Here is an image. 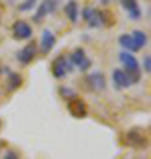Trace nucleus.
Returning <instances> with one entry per match:
<instances>
[{
    "label": "nucleus",
    "mask_w": 151,
    "mask_h": 159,
    "mask_svg": "<svg viewBox=\"0 0 151 159\" xmlns=\"http://www.w3.org/2000/svg\"><path fill=\"white\" fill-rule=\"evenodd\" d=\"M118 43H120V46L123 48V51H128V53H135V51H139L141 48L137 44H135L134 37L130 34H121L120 37H118Z\"/></svg>",
    "instance_id": "nucleus-14"
},
{
    "label": "nucleus",
    "mask_w": 151,
    "mask_h": 159,
    "mask_svg": "<svg viewBox=\"0 0 151 159\" xmlns=\"http://www.w3.org/2000/svg\"><path fill=\"white\" fill-rule=\"evenodd\" d=\"M132 37H134V41H135V44L139 46L141 50H142V48H144L146 44H148V35L144 34V32H142V30H134V32H132Z\"/></svg>",
    "instance_id": "nucleus-17"
},
{
    "label": "nucleus",
    "mask_w": 151,
    "mask_h": 159,
    "mask_svg": "<svg viewBox=\"0 0 151 159\" xmlns=\"http://www.w3.org/2000/svg\"><path fill=\"white\" fill-rule=\"evenodd\" d=\"M56 44V35L51 32L49 29H44L42 30V34H40V51L48 55L51 50H53V46Z\"/></svg>",
    "instance_id": "nucleus-12"
},
{
    "label": "nucleus",
    "mask_w": 151,
    "mask_h": 159,
    "mask_svg": "<svg viewBox=\"0 0 151 159\" xmlns=\"http://www.w3.org/2000/svg\"><path fill=\"white\" fill-rule=\"evenodd\" d=\"M67 58L70 60V64H72L74 67H78V71L86 73V71L91 67V58L86 55V51H84L83 48H74L72 53H70Z\"/></svg>",
    "instance_id": "nucleus-4"
},
{
    "label": "nucleus",
    "mask_w": 151,
    "mask_h": 159,
    "mask_svg": "<svg viewBox=\"0 0 151 159\" xmlns=\"http://www.w3.org/2000/svg\"><path fill=\"white\" fill-rule=\"evenodd\" d=\"M0 127H2V122H0Z\"/></svg>",
    "instance_id": "nucleus-23"
},
{
    "label": "nucleus",
    "mask_w": 151,
    "mask_h": 159,
    "mask_svg": "<svg viewBox=\"0 0 151 159\" xmlns=\"http://www.w3.org/2000/svg\"><path fill=\"white\" fill-rule=\"evenodd\" d=\"M65 14H67V18L70 20L72 23H76L79 20V4L76 2V0H69L67 4H65Z\"/></svg>",
    "instance_id": "nucleus-15"
},
{
    "label": "nucleus",
    "mask_w": 151,
    "mask_h": 159,
    "mask_svg": "<svg viewBox=\"0 0 151 159\" xmlns=\"http://www.w3.org/2000/svg\"><path fill=\"white\" fill-rule=\"evenodd\" d=\"M35 53H37V44L32 41V43H28L27 46H23L21 50L18 51L16 60H18L19 64H23V66H28L30 62H34Z\"/></svg>",
    "instance_id": "nucleus-8"
},
{
    "label": "nucleus",
    "mask_w": 151,
    "mask_h": 159,
    "mask_svg": "<svg viewBox=\"0 0 151 159\" xmlns=\"http://www.w3.org/2000/svg\"><path fill=\"white\" fill-rule=\"evenodd\" d=\"M118 57H120V62L123 64V67H125L123 71L128 76L130 85H137L141 81V66L137 62V58L132 53H128V51H120Z\"/></svg>",
    "instance_id": "nucleus-1"
},
{
    "label": "nucleus",
    "mask_w": 151,
    "mask_h": 159,
    "mask_svg": "<svg viewBox=\"0 0 151 159\" xmlns=\"http://www.w3.org/2000/svg\"><path fill=\"white\" fill-rule=\"evenodd\" d=\"M58 6H60V0H42L40 6L37 7V12L34 14V21H40L42 18L53 14L58 9Z\"/></svg>",
    "instance_id": "nucleus-6"
},
{
    "label": "nucleus",
    "mask_w": 151,
    "mask_h": 159,
    "mask_svg": "<svg viewBox=\"0 0 151 159\" xmlns=\"http://www.w3.org/2000/svg\"><path fill=\"white\" fill-rule=\"evenodd\" d=\"M127 143H128L130 147H135V148H142L148 145V138L142 131L139 129H132L127 133Z\"/></svg>",
    "instance_id": "nucleus-10"
},
{
    "label": "nucleus",
    "mask_w": 151,
    "mask_h": 159,
    "mask_svg": "<svg viewBox=\"0 0 151 159\" xmlns=\"http://www.w3.org/2000/svg\"><path fill=\"white\" fill-rule=\"evenodd\" d=\"M37 0H25L23 4H19V11H30L32 7H35Z\"/></svg>",
    "instance_id": "nucleus-19"
},
{
    "label": "nucleus",
    "mask_w": 151,
    "mask_h": 159,
    "mask_svg": "<svg viewBox=\"0 0 151 159\" xmlns=\"http://www.w3.org/2000/svg\"><path fill=\"white\" fill-rule=\"evenodd\" d=\"M72 71H74V66L70 64V60L65 55L56 57L53 60V64H51V73H53V76L56 80H63L69 73H72Z\"/></svg>",
    "instance_id": "nucleus-3"
},
{
    "label": "nucleus",
    "mask_w": 151,
    "mask_h": 159,
    "mask_svg": "<svg viewBox=\"0 0 151 159\" xmlns=\"http://www.w3.org/2000/svg\"><path fill=\"white\" fill-rule=\"evenodd\" d=\"M69 111L72 117L76 119H84L86 115H88V106L84 104L83 99H79V97H74L69 101Z\"/></svg>",
    "instance_id": "nucleus-9"
},
{
    "label": "nucleus",
    "mask_w": 151,
    "mask_h": 159,
    "mask_svg": "<svg viewBox=\"0 0 151 159\" xmlns=\"http://www.w3.org/2000/svg\"><path fill=\"white\" fill-rule=\"evenodd\" d=\"M112 87L116 89V90H123V89H128L130 85V80L127 76L123 69H114L112 71Z\"/></svg>",
    "instance_id": "nucleus-13"
},
{
    "label": "nucleus",
    "mask_w": 151,
    "mask_h": 159,
    "mask_svg": "<svg viewBox=\"0 0 151 159\" xmlns=\"http://www.w3.org/2000/svg\"><path fill=\"white\" fill-rule=\"evenodd\" d=\"M81 16L84 18V21L88 23L90 29H102L107 25L106 11H99L95 7H84L81 11Z\"/></svg>",
    "instance_id": "nucleus-2"
},
{
    "label": "nucleus",
    "mask_w": 151,
    "mask_h": 159,
    "mask_svg": "<svg viewBox=\"0 0 151 159\" xmlns=\"http://www.w3.org/2000/svg\"><path fill=\"white\" fill-rule=\"evenodd\" d=\"M120 4L127 11L130 20H141L142 18V11H141V6L137 0H120Z\"/></svg>",
    "instance_id": "nucleus-11"
},
{
    "label": "nucleus",
    "mask_w": 151,
    "mask_h": 159,
    "mask_svg": "<svg viewBox=\"0 0 151 159\" xmlns=\"http://www.w3.org/2000/svg\"><path fill=\"white\" fill-rule=\"evenodd\" d=\"M84 85H86V89L91 90V92H102L107 85L106 76H104V73H99V71L90 73V74H86V78H84Z\"/></svg>",
    "instance_id": "nucleus-5"
},
{
    "label": "nucleus",
    "mask_w": 151,
    "mask_h": 159,
    "mask_svg": "<svg viewBox=\"0 0 151 159\" xmlns=\"http://www.w3.org/2000/svg\"><path fill=\"white\" fill-rule=\"evenodd\" d=\"M4 159H18V152H14V150H7V152L4 154Z\"/></svg>",
    "instance_id": "nucleus-21"
},
{
    "label": "nucleus",
    "mask_w": 151,
    "mask_h": 159,
    "mask_svg": "<svg viewBox=\"0 0 151 159\" xmlns=\"http://www.w3.org/2000/svg\"><path fill=\"white\" fill-rule=\"evenodd\" d=\"M60 94H62L63 99H74V97H78V94H76V90H72V89H67V87H60Z\"/></svg>",
    "instance_id": "nucleus-18"
},
{
    "label": "nucleus",
    "mask_w": 151,
    "mask_h": 159,
    "mask_svg": "<svg viewBox=\"0 0 151 159\" xmlns=\"http://www.w3.org/2000/svg\"><path fill=\"white\" fill-rule=\"evenodd\" d=\"M21 83H23V78L18 73H9L7 74V89H9V90H16V89H19Z\"/></svg>",
    "instance_id": "nucleus-16"
},
{
    "label": "nucleus",
    "mask_w": 151,
    "mask_h": 159,
    "mask_svg": "<svg viewBox=\"0 0 151 159\" xmlns=\"http://www.w3.org/2000/svg\"><path fill=\"white\" fill-rule=\"evenodd\" d=\"M102 6H107V4H111V0H100Z\"/></svg>",
    "instance_id": "nucleus-22"
},
{
    "label": "nucleus",
    "mask_w": 151,
    "mask_h": 159,
    "mask_svg": "<svg viewBox=\"0 0 151 159\" xmlns=\"http://www.w3.org/2000/svg\"><path fill=\"white\" fill-rule=\"evenodd\" d=\"M142 67H144V73H149L151 71V57L149 55H144V58H142Z\"/></svg>",
    "instance_id": "nucleus-20"
},
{
    "label": "nucleus",
    "mask_w": 151,
    "mask_h": 159,
    "mask_svg": "<svg viewBox=\"0 0 151 159\" xmlns=\"http://www.w3.org/2000/svg\"><path fill=\"white\" fill-rule=\"evenodd\" d=\"M12 35H14V39H18V41H27L34 35V29H32L27 21L18 20V21H14V25H12Z\"/></svg>",
    "instance_id": "nucleus-7"
}]
</instances>
